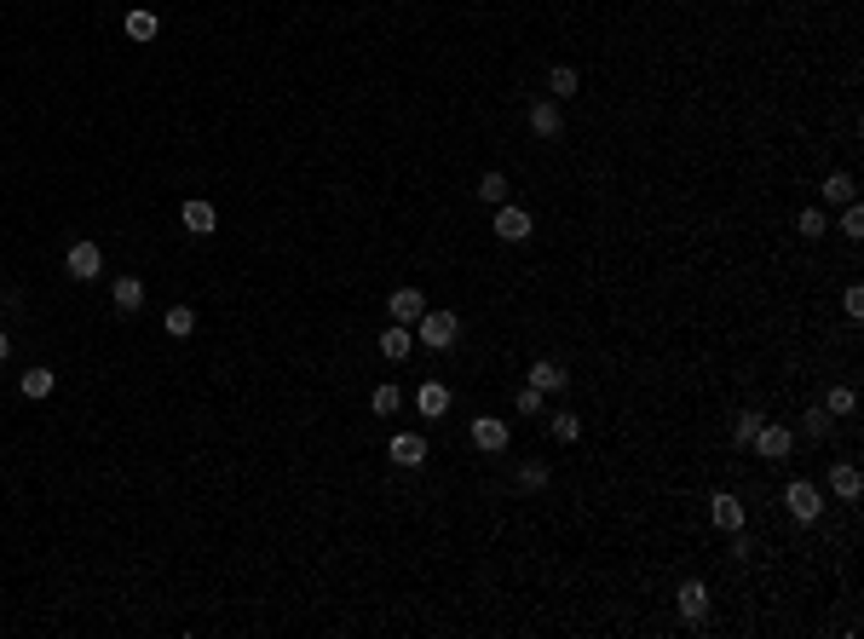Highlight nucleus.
Returning a JSON list of instances; mask_svg holds the SVG:
<instances>
[{
  "label": "nucleus",
  "instance_id": "f257e3e1",
  "mask_svg": "<svg viewBox=\"0 0 864 639\" xmlns=\"http://www.w3.org/2000/svg\"><path fill=\"white\" fill-rule=\"evenodd\" d=\"M416 335H421V346L449 352V346H456V335H461V317H456V311H421Z\"/></svg>",
  "mask_w": 864,
  "mask_h": 639
},
{
  "label": "nucleus",
  "instance_id": "473e14b6",
  "mask_svg": "<svg viewBox=\"0 0 864 639\" xmlns=\"http://www.w3.org/2000/svg\"><path fill=\"white\" fill-rule=\"evenodd\" d=\"M842 305H847V317H864V288H847Z\"/></svg>",
  "mask_w": 864,
  "mask_h": 639
},
{
  "label": "nucleus",
  "instance_id": "a211bd4d",
  "mask_svg": "<svg viewBox=\"0 0 864 639\" xmlns=\"http://www.w3.org/2000/svg\"><path fill=\"white\" fill-rule=\"evenodd\" d=\"M565 380H570V375H565L559 363H547V358H542V363H530V386H537V392H559Z\"/></svg>",
  "mask_w": 864,
  "mask_h": 639
},
{
  "label": "nucleus",
  "instance_id": "f03ea898",
  "mask_svg": "<svg viewBox=\"0 0 864 639\" xmlns=\"http://www.w3.org/2000/svg\"><path fill=\"white\" fill-rule=\"evenodd\" d=\"M784 507H789V519H795V524H812L824 513V489L807 484V478H795V484H784Z\"/></svg>",
  "mask_w": 864,
  "mask_h": 639
},
{
  "label": "nucleus",
  "instance_id": "0eeeda50",
  "mask_svg": "<svg viewBox=\"0 0 864 639\" xmlns=\"http://www.w3.org/2000/svg\"><path fill=\"white\" fill-rule=\"evenodd\" d=\"M496 237H502V242H525L530 237V214H525V207H513V202H502V207H496Z\"/></svg>",
  "mask_w": 864,
  "mask_h": 639
},
{
  "label": "nucleus",
  "instance_id": "f8f14e48",
  "mask_svg": "<svg viewBox=\"0 0 864 639\" xmlns=\"http://www.w3.org/2000/svg\"><path fill=\"white\" fill-rule=\"evenodd\" d=\"M830 489H836L842 501H859V489H864V473H859L853 461H836V466H830Z\"/></svg>",
  "mask_w": 864,
  "mask_h": 639
},
{
  "label": "nucleus",
  "instance_id": "4468645a",
  "mask_svg": "<svg viewBox=\"0 0 864 639\" xmlns=\"http://www.w3.org/2000/svg\"><path fill=\"white\" fill-rule=\"evenodd\" d=\"M179 219H185L190 237H214V231H219V214H214L208 202H185V214H179Z\"/></svg>",
  "mask_w": 864,
  "mask_h": 639
},
{
  "label": "nucleus",
  "instance_id": "9d476101",
  "mask_svg": "<svg viewBox=\"0 0 864 639\" xmlns=\"http://www.w3.org/2000/svg\"><path fill=\"white\" fill-rule=\"evenodd\" d=\"M680 617H686V622H703V617H709V587H703V582H680Z\"/></svg>",
  "mask_w": 864,
  "mask_h": 639
},
{
  "label": "nucleus",
  "instance_id": "cd10ccee",
  "mask_svg": "<svg viewBox=\"0 0 864 639\" xmlns=\"http://www.w3.org/2000/svg\"><path fill=\"white\" fill-rule=\"evenodd\" d=\"M755 426H761V415H755V409H744V415H738V421H732V444L744 449L749 438H755Z\"/></svg>",
  "mask_w": 864,
  "mask_h": 639
},
{
  "label": "nucleus",
  "instance_id": "6ab92c4d",
  "mask_svg": "<svg viewBox=\"0 0 864 639\" xmlns=\"http://www.w3.org/2000/svg\"><path fill=\"white\" fill-rule=\"evenodd\" d=\"M162 328H167L174 340H190V335H197V311H190V305H174V311L162 317Z\"/></svg>",
  "mask_w": 864,
  "mask_h": 639
},
{
  "label": "nucleus",
  "instance_id": "b1692460",
  "mask_svg": "<svg viewBox=\"0 0 864 639\" xmlns=\"http://www.w3.org/2000/svg\"><path fill=\"white\" fill-rule=\"evenodd\" d=\"M842 237L847 242L864 237V207H859V196H853V202H842Z\"/></svg>",
  "mask_w": 864,
  "mask_h": 639
},
{
  "label": "nucleus",
  "instance_id": "7c9ffc66",
  "mask_svg": "<svg viewBox=\"0 0 864 639\" xmlns=\"http://www.w3.org/2000/svg\"><path fill=\"white\" fill-rule=\"evenodd\" d=\"M519 484H525V489H542V484H547V466H542V461L519 466Z\"/></svg>",
  "mask_w": 864,
  "mask_h": 639
},
{
  "label": "nucleus",
  "instance_id": "bb28decb",
  "mask_svg": "<svg viewBox=\"0 0 864 639\" xmlns=\"http://www.w3.org/2000/svg\"><path fill=\"white\" fill-rule=\"evenodd\" d=\"M853 386H830V398H824V415H853Z\"/></svg>",
  "mask_w": 864,
  "mask_h": 639
},
{
  "label": "nucleus",
  "instance_id": "39448f33",
  "mask_svg": "<svg viewBox=\"0 0 864 639\" xmlns=\"http://www.w3.org/2000/svg\"><path fill=\"white\" fill-rule=\"evenodd\" d=\"M386 311H392V323L416 328V323H421V311H427V294H421V288H392V300H386Z\"/></svg>",
  "mask_w": 864,
  "mask_h": 639
},
{
  "label": "nucleus",
  "instance_id": "2f4dec72",
  "mask_svg": "<svg viewBox=\"0 0 864 639\" xmlns=\"http://www.w3.org/2000/svg\"><path fill=\"white\" fill-rule=\"evenodd\" d=\"M801 433H807V438H824V433H830V421H824V409H819V415H807V421H801Z\"/></svg>",
  "mask_w": 864,
  "mask_h": 639
},
{
  "label": "nucleus",
  "instance_id": "412c9836",
  "mask_svg": "<svg viewBox=\"0 0 864 639\" xmlns=\"http://www.w3.org/2000/svg\"><path fill=\"white\" fill-rule=\"evenodd\" d=\"M577 87H582V76L570 64H553V69H547V93H553V98H570Z\"/></svg>",
  "mask_w": 864,
  "mask_h": 639
},
{
  "label": "nucleus",
  "instance_id": "f3484780",
  "mask_svg": "<svg viewBox=\"0 0 864 639\" xmlns=\"http://www.w3.org/2000/svg\"><path fill=\"white\" fill-rule=\"evenodd\" d=\"M121 29H127L133 41H156V35H162V23H156V12L133 6V12H127V23H121Z\"/></svg>",
  "mask_w": 864,
  "mask_h": 639
},
{
  "label": "nucleus",
  "instance_id": "a878e982",
  "mask_svg": "<svg viewBox=\"0 0 864 639\" xmlns=\"http://www.w3.org/2000/svg\"><path fill=\"white\" fill-rule=\"evenodd\" d=\"M398 403H404V392H398V386H375L369 409H375V415H398Z\"/></svg>",
  "mask_w": 864,
  "mask_h": 639
},
{
  "label": "nucleus",
  "instance_id": "1a4fd4ad",
  "mask_svg": "<svg viewBox=\"0 0 864 639\" xmlns=\"http://www.w3.org/2000/svg\"><path fill=\"white\" fill-rule=\"evenodd\" d=\"M559 127H565V121H559V98H537V104H530V133H537V139H559Z\"/></svg>",
  "mask_w": 864,
  "mask_h": 639
},
{
  "label": "nucleus",
  "instance_id": "7ed1b4c3",
  "mask_svg": "<svg viewBox=\"0 0 864 639\" xmlns=\"http://www.w3.org/2000/svg\"><path fill=\"white\" fill-rule=\"evenodd\" d=\"M749 444H755V456H761V461H784L789 449H795V433H789V426H778V421H761Z\"/></svg>",
  "mask_w": 864,
  "mask_h": 639
},
{
  "label": "nucleus",
  "instance_id": "ddd939ff",
  "mask_svg": "<svg viewBox=\"0 0 864 639\" xmlns=\"http://www.w3.org/2000/svg\"><path fill=\"white\" fill-rule=\"evenodd\" d=\"M416 409L427 415V421H438V415H449V386H438V380H427V386H416Z\"/></svg>",
  "mask_w": 864,
  "mask_h": 639
},
{
  "label": "nucleus",
  "instance_id": "5701e85b",
  "mask_svg": "<svg viewBox=\"0 0 864 639\" xmlns=\"http://www.w3.org/2000/svg\"><path fill=\"white\" fill-rule=\"evenodd\" d=\"M853 196H859L853 174H830V179H824V202H853Z\"/></svg>",
  "mask_w": 864,
  "mask_h": 639
},
{
  "label": "nucleus",
  "instance_id": "c85d7f7f",
  "mask_svg": "<svg viewBox=\"0 0 864 639\" xmlns=\"http://www.w3.org/2000/svg\"><path fill=\"white\" fill-rule=\"evenodd\" d=\"M553 438H559V444H577V438H582V421H577V415H553Z\"/></svg>",
  "mask_w": 864,
  "mask_h": 639
},
{
  "label": "nucleus",
  "instance_id": "4be33fe9",
  "mask_svg": "<svg viewBox=\"0 0 864 639\" xmlns=\"http://www.w3.org/2000/svg\"><path fill=\"white\" fill-rule=\"evenodd\" d=\"M795 231H801L807 242H819L824 231H830V219H824V207H801V214H795Z\"/></svg>",
  "mask_w": 864,
  "mask_h": 639
},
{
  "label": "nucleus",
  "instance_id": "dca6fc26",
  "mask_svg": "<svg viewBox=\"0 0 864 639\" xmlns=\"http://www.w3.org/2000/svg\"><path fill=\"white\" fill-rule=\"evenodd\" d=\"M392 461H398V466H421V461H427V438L398 433V438H392Z\"/></svg>",
  "mask_w": 864,
  "mask_h": 639
},
{
  "label": "nucleus",
  "instance_id": "2eb2a0df",
  "mask_svg": "<svg viewBox=\"0 0 864 639\" xmlns=\"http://www.w3.org/2000/svg\"><path fill=\"white\" fill-rule=\"evenodd\" d=\"M109 300H116V311H144V282L139 277H116Z\"/></svg>",
  "mask_w": 864,
  "mask_h": 639
},
{
  "label": "nucleus",
  "instance_id": "aec40b11",
  "mask_svg": "<svg viewBox=\"0 0 864 639\" xmlns=\"http://www.w3.org/2000/svg\"><path fill=\"white\" fill-rule=\"evenodd\" d=\"M58 375L52 368H23V398H52Z\"/></svg>",
  "mask_w": 864,
  "mask_h": 639
},
{
  "label": "nucleus",
  "instance_id": "393cba45",
  "mask_svg": "<svg viewBox=\"0 0 864 639\" xmlns=\"http://www.w3.org/2000/svg\"><path fill=\"white\" fill-rule=\"evenodd\" d=\"M479 196H484L490 207H502V202H507V174H484V179H479Z\"/></svg>",
  "mask_w": 864,
  "mask_h": 639
},
{
  "label": "nucleus",
  "instance_id": "20e7f679",
  "mask_svg": "<svg viewBox=\"0 0 864 639\" xmlns=\"http://www.w3.org/2000/svg\"><path fill=\"white\" fill-rule=\"evenodd\" d=\"M64 271L76 277V282H93L104 271V254H99V242H69V254H64Z\"/></svg>",
  "mask_w": 864,
  "mask_h": 639
},
{
  "label": "nucleus",
  "instance_id": "c756f323",
  "mask_svg": "<svg viewBox=\"0 0 864 639\" xmlns=\"http://www.w3.org/2000/svg\"><path fill=\"white\" fill-rule=\"evenodd\" d=\"M542 403H547V392L525 386V392H519V398H513V409H519V415H542Z\"/></svg>",
  "mask_w": 864,
  "mask_h": 639
},
{
  "label": "nucleus",
  "instance_id": "423d86ee",
  "mask_svg": "<svg viewBox=\"0 0 864 639\" xmlns=\"http://www.w3.org/2000/svg\"><path fill=\"white\" fill-rule=\"evenodd\" d=\"M709 519L721 524V530L738 536V530H744V501H738L732 489H715V496H709Z\"/></svg>",
  "mask_w": 864,
  "mask_h": 639
},
{
  "label": "nucleus",
  "instance_id": "6e6552de",
  "mask_svg": "<svg viewBox=\"0 0 864 639\" xmlns=\"http://www.w3.org/2000/svg\"><path fill=\"white\" fill-rule=\"evenodd\" d=\"M472 444H479L484 456L507 449V421H502V415H479V421H472Z\"/></svg>",
  "mask_w": 864,
  "mask_h": 639
},
{
  "label": "nucleus",
  "instance_id": "9b49d317",
  "mask_svg": "<svg viewBox=\"0 0 864 639\" xmlns=\"http://www.w3.org/2000/svg\"><path fill=\"white\" fill-rule=\"evenodd\" d=\"M409 352H416V328L392 323V328H386V335H381V358H386V363H404Z\"/></svg>",
  "mask_w": 864,
  "mask_h": 639
},
{
  "label": "nucleus",
  "instance_id": "72a5a7b5",
  "mask_svg": "<svg viewBox=\"0 0 864 639\" xmlns=\"http://www.w3.org/2000/svg\"><path fill=\"white\" fill-rule=\"evenodd\" d=\"M6 352H12V340H6V335H0V358H6Z\"/></svg>",
  "mask_w": 864,
  "mask_h": 639
}]
</instances>
